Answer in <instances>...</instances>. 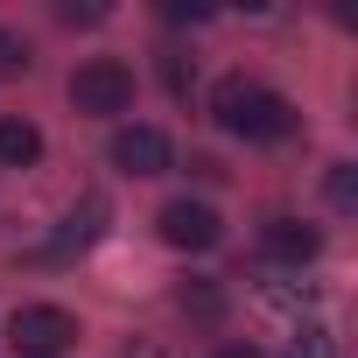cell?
<instances>
[{"instance_id": "cell-1", "label": "cell", "mask_w": 358, "mask_h": 358, "mask_svg": "<svg viewBox=\"0 0 358 358\" xmlns=\"http://www.w3.org/2000/svg\"><path fill=\"white\" fill-rule=\"evenodd\" d=\"M211 113H218V127L239 134V141H288V134H295V106H288L281 92H267L260 78H225V85L211 92Z\"/></svg>"}, {"instance_id": "cell-2", "label": "cell", "mask_w": 358, "mask_h": 358, "mask_svg": "<svg viewBox=\"0 0 358 358\" xmlns=\"http://www.w3.org/2000/svg\"><path fill=\"white\" fill-rule=\"evenodd\" d=\"M71 106L92 113V120H120V113L134 106V71L113 64V57H92V64L71 78Z\"/></svg>"}, {"instance_id": "cell-3", "label": "cell", "mask_w": 358, "mask_h": 358, "mask_svg": "<svg viewBox=\"0 0 358 358\" xmlns=\"http://www.w3.org/2000/svg\"><path fill=\"white\" fill-rule=\"evenodd\" d=\"M8 344H15L22 358H64V351L78 344V316H71V309H57V302L15 309V323H8Z\"/></svg>"}, {"instance_id": "cell-4", "label": "cell", "mask_w": 358, "mask_h": 358, "mask_svg": "<svg viewBox=\"0 0 358 358\" xmlns=\"http://www.w3.org/2000/svg\"><path fill=\"white\" fill-rule=\"evenodd\" d=\"M162 239L176 246V253H211L218 239H225V225H218V211L211 204H190V197H176V204H162Z\"/></svg>"}, {"instance_id": "cell-5", "label": "cell", "mask_w": 358, "mask_h": 358, "mask_svg": "<svg viewBox=\"0 0 358 358\" xmlns=\"http://www.w3.org/2000/svg\"><path fill=\"white\" fill-rule=\"evenodd\" d=\"M113 162L127 176H162L169 169V134L162 127H120L113 134Z\"/></svg>"}, {"instance_id": "cell-6", "label": "cell", "mask_w": 358, "mask_h": 358, "mask_svg": "<svg viewBox=\"0 0 358 358\" xmlns=\"http://www.w3.org/2000/svg\"><path fill=\"white\" fill-rule=\"evenodd\" d=\"M260 246L274 253V260H316V225H302V218H267V232H260Z\"/></svg>"}, {"instance_id": "cell-7", "label": "cell", "mask_w": 358, "mask_h": 358, "mask_svg": "<svg viewBox=\"0 0 358 358\" xmlns=\"http://www.w3.org/2000/svg\"><path fill=\"white\" fill-rule=\"evenodd\" d=\"M43 155V134L29 127V120H8V113H0V169H29Z\"/></svg>"}, {"instance_id": "cell-8", "label": "cell", "mask_w": 358, "mask_h": 358, "mask_svg": "<svg viewBox=\"0 0 358 358\" xmlns=\"http://www.w3.org/2000/svg\"><path fill=\"white\" fill-rule=\"evenodd\" d=\"M330 204H344V211L358 204V176L351 169H330Z\"/></svg>"}, {"instance_id": "cell-9", "label": "cell", "mask_w": 358, "mask_h": 358, "mask_svg": "<svg viewBox=\"0 0 358 358\" xmlns=\"http://www.w3.org/2000/svg\"><path fill=\"white\" fill-rule=\"evenodd\" d=\"M288 358H330V337H323V330H302V337H295V351H288Z\"/></svg>"}, {"instance_id": "cell-10", "label": "cell", "mask_w": 358, "mask_h": 358, "mask_svg": "<svg viewBox=\"0 0 358 358\" xmlns=\"http://www.w3.org/2000/svg\"><path fill=\"white\" fill-rule=\"evenodd\" d=\"M162 15H169V22H211V8H197V0H169Z\"/></svg>"}, {"instance_id": "cell-11", "label": "cell", "mask_w": 358, "mask_h": 358, "mask_svg": "<svg viewBox=\"0 0 358 358\" xmlns=\"http://www.w3.org/2000/svg\"><path fill=\"white\" fill-rule=\"evenodd\" d=\"M127 358H169V351H162V344H155V337H141V344H134V351H127Z\"/></svg>"}, {"instance_id": "cell-12", "label": "cell", "mask_w": 358, "mask_h": 358, "mask_svg": "<svg viewBox=\"0 0 358 358\" xmlns=\"http://www.w3.org/2000/svg\"><path fill=\"white\" fill-rule=\"evenodd\" d=\"M218 358H260V351H253V344H225Z\"/></svg>"}]
</instances>
